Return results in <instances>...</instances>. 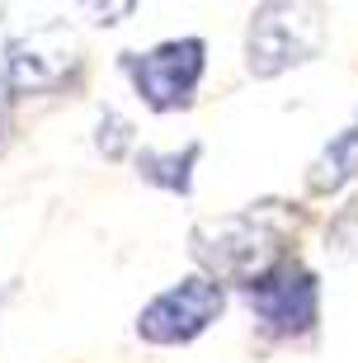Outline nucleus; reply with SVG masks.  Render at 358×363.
Segmentation results:
<instances>
[{
	"label": "nucleus",
	"instance_id": "f257e3e1",
	"mask_svg": "<svg viewBox=\"0 0 358 363\" xmlns=\"http://www.w3.org/2000/svg\"><path fill=\"white\" fill-rule=\"evenodd\" d=\"M297 203H250L240 213L208 217L194 227V259L203 274L217 283H240L250 288L254 279H264L274 264L288 259V241L297 236Z\"/></svg>",
	"mask_w": 358,
	"mask_h": 363
},
{
	"label": "nucleus",
	"instance_id": "f03ea898",
	"mask_svg": "<svg viewBox=\"0 0 358 363\" xmlns=\"http://www.w3.org/2000/svg\"><path fill=\"white\" fill-rule=\"evenodd\" d=\"M80 71H85V52L67 24H43L10 38L5 62H0V123H5L14 99H38V94L67 90L80 81Z\"/></svg>",
	"mask_w": 358,
	"mask_h": 363
},
{
	"label": "nucleus",
	"instance_id": "7ed1b4c3",
	"mask_svg": "<svg viewBox=\"0 0 358 363\" xmlns=\"http://www.w3.org/2000/svg\"><path fill=\"white\" fill-rule=\"evenodd\" d=\"M325 52V10L320 5H259L245 24V67L259 81H274L292 67H306Z\"/></svg>",
	"mask_w": 358,
	"mask_h": 363
},
{
	"label": "nucleus",
	"instance_id": "20e7f679",
	"mask_svg": "<svg viewBox=\"0 0 358 363\" xmlns=\"http://www.w3.org/2000/svg\"><path fill=\"white\" fill-rule=\"evenodd\" d=\"M118 67L151 113H179L198 94L203 67H208V43L203 38H170V43L146 48V52H123Z\"/></svg>",
	"mask_w": 358,
	"mask_h": 363
},
{
	"label": "nucleus",
	"instance_id": "39448f33",
	"mask_svg": "<svg viewBox=\"0 0 358 363\" xmlns=\"http://www.w3.org/2000/svg\"><path fill=\"white\" fill-rule=\"evenodd\" d=\"M245 302H250L254 321L264 325L269 335H283V340L311 335L320 321V279L306 269L302 259L288 255L264 279H254L245 288Z\"/></svg>",
	"mask_w": 358,
	"mask_h": 363
},
{
	"label": "nucleus",
	"instance_id": "423d86ee",
	"mask_svg": "<svg viewBox=\"0 0 358 363\" xmlns=\"http://www.w3.org/2000/svg\"><path fill=\"white\" fill-rule=\"evenodd\" d=\"M222 307H226L222 283L208 274H189L137 311V335L146 345H189L222 316Z\"/></svg>",
	"mask_w": 358,
	"mask_h": 363
},
{
	"label": "nucleus",
	"instance_id": "0eeeda50",
	"mask_svg": "<svg viewBox=\"0 0 358 363\" xmlns=\"http://www.w3.org/2000/svg\"><path fill=\"white\" fill-rule=\"evenodd\" d=\"M354 179H358V108H354V118L316 151V161L306 165V194L330 199Z\"/></svg>",
	"mask_w": 358,
	"mask_h": 363
},
{
	"label": "nucleus",
	"instance_id": "6e6552de",
	"mask_svg": "<svg viewBox=\"0 0 358 363\" xmlns=\"http://www.w3.org/2000/svg\"><path fill=\"white\" fill-rule=\"evenodd\" d=\"M198 156H203V142H189L184 151L142 147L133 161H137V175H142L146 184L165 189V194H189V189H194V165H198Z\"/></svg>",
	"mask_w": 358,
	"mask_h": 363
},
{
	"label": "nucleus",
	"instance_id": "1a4fd4ad",
	"mask_svg": "<svg viewBox=\"0 0 358 363\" xmlns=\"http://www.w3.org/2000/svg\"><path fill=\"white\" fill-rule=\"evenodd\" d=\"M94 147L104 151L108 161H123L133 151V123L123 118V113H113V108H104L99 113V128H94Z\"/></svg>",
	"mask_w": 358,
	"mask_h": 363
},
{
	"label": "nucleus",
	"instance_id": "9d476101",
	"mask_svg": "<svg viewBox=\"0 0 358 363\" xmlns=\"http://www.w3.org/2000/svg\"><path fill=\"white\" fill-rule=\"evenodd\" d=\"M325 250H330L335 259H354L358 255V199L349 203V208H340L335 222L325 227Z\"/></svg>",
	"mask_w": 358,
	"mask_h": 363
}]
</instances>
